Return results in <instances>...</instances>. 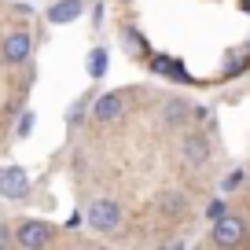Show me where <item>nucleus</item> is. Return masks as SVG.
Masks as SVG:
<instances>
[{
    "mask_svg": "<svg viewBox=\"0 0 250 250\" xmlns=\"http://www.w3.org/2000/svg\"><path fill=\"white\" fill-rule=\"evenodd\" d=\"M33 180L22 166H0V199L8 203H30Z\"/></svg>",
    "mask_w": 250,
    "mask_h": 250,
    "instance_id": "obj_7",
    "label": "nucleus"
},
{
    "mask_svg": "<svg viewBox=\"0 0 250 250\" xmlns=\"http://www.w3.org/2000/svg\"><path fill=\"white\" fill-rule=\"evenodd\" d=\"M195 122V107L184 100V96H166L162 100V125L166 129H188V125Z\"/></svg>",
    "mask_w": 250,
    "mask_h": 250,
    "instance_id": "obj_9",
    "label": "nucleus"
},
{
    "mask_svg": "<svg viewBox=\"0 0 250 250\" xmlns=\"http://www.w3.org/2000/svg\"><path fill=\"white\" fill-rule=\"evenodd\" d=\"M147 70L151 74H162V78H169V81H180V85H199V81L184 70V62L169 59V55H147Z\"/></svg>",
    "mask_w": 250,
    "mask_h": 250,
    "instance_id": "obj_10",
    "label": "nucleus"
},
{
    "mask_svg": "<svg viewBox=\"0 0 250 250\" xmlns=\"http://www.w3.org/2000/svg\"><path fill=\"white\" fill-rule=\"evenodd\" d=\"M155 213L166 221V225H188L191 213H195V206H191V199H188L184 191L166 188V191H158V195H155Z\"/></svg>",
    "mask_w": 250,
    "mask_h": 250,
    "instance_id": "obj_6",
    "label": "nucleus"
},
{
    "mask_svg": "<svg viewBox=\"0 0 250 250\" xmlns=\"http://www.w3.org/2000/svg\"><path fill=\"white\" fill-rule=\"evenodd\" d=\"M88 103H92V92H85V96H81V100L70 107V125H78V122H81V114H85V107H88Z\"/></svg>",
    "mask_w": 250,
    "mask_h": 250,
    "instance_id": "obj_17",
    "label": "nucleus"
},
{
    "mask_svg": "<svg viewBox=\"0 0 250 250\" xmlns=\"http://www.w3.org/2000/svg\"><path fill=\"white\" fill-rule=\"evenodd\" d=\"M243 184H247V169H232L221 188H225V191H235V188H243Z\"/></svg>",
    "mask_w": 250,
    "mask_h": 250,
    "instance_id": "obj_16",
    "label": "nucleus"
},
{
    "mask_svg": "<svg viewBox=\"0 0 250 250\" xmlns=\"http://www.w3.org/2000/svg\"><path fill=\"white\" fill-rule=\"evenodd\" d=\"M122 221H125V210L118 199L110 195H100V199H88L85 206V225L92 228L96 235H118L122 232Z\"/></svg>",
    "mask_w": 250,
    "mask_h": 250,
    "instance_id": "obj_2",
    "label": "nucleus"
},
{
    "mask_svg": "<svg viewBox=\"0 0 250 250\" xmlns=\"http://www.w3.org/2000/svg\"><path fill=\"white\" fill-rule=\"evenodd\" d=\"M33 33L22 30V26H15V30H8L4 37H0V66L4 70H22L26 62H30L33 55Z\"/></svg>",
    "mask_w": 250,
    "mask_h": 250,
    "instance_id": "obj_3",
    "label": "nucleus"
},
{
    "mask_svg": "<svg viewBox=\"0 0 250 250\" xmlns=\"http://www.w3.org/2000/svg\"><path fill=\"white\" fill-rule=\"evenodd\" d=\"M48 22L52 26H66V22H78L81 15H85V0H55L52 8L44 11Z\"/></svg>",
    "mask_w": 250,
    "mask_h": 250,
    "instance_id": "obj_11",
    "label": "nucleus"
},
{
    "mask_svg": "<svg viewBox=\"0 0 250 250\" xmlns=\"http://www.w3.org/2000/svg\"><path fill=\"white\" fill-rule=\"evenodd\" d=\"M33 125H37V114H33V110H22V118H19V125H15V136L26 140V136L33 133Z\"/></svg>",
    "mask_w": 250,
    "mask_h": 250,
    "instance_id": "obj_14",
    "label": "nucleus"
},
{
    "mask_svg": "<svg viewBox=\"0 0 250 250\" xmlns=\"http://www.w3.org/2000/svg\"><path fill=\"white\" fill-rule=\"evenodd\" d=\"M210 243L213 247H247L250 243V221L239 213H225V217L210 221Z\"/></svg>",
    "mask_w": 250,
    "mask_h": 250,
    "instance_id": "obj_5",
    "label": "nucleus"
},
{
    "mask_svg": "<svg viewBox=\"0 0 250 250\" xmlns=\"http://www.w3.org/2000/svg\"><path fill=\"white\" fill-rule=\"evenodd\" d=\"M8 247H11V225L0 221V250H8Z\"/></svg>",
    "mask_w": 250,
    "mask_h": 250,
    "instance_id": "obj_18",
    "label": "nucleus"
},
{
    "mask_svg": "<svg viewBox=\"0 0 250 250\" xmlns=\"http://www.w3.org/2000/svg\"><path fill=\"white\" fill-rule=\"evenodd\" d=\"M228 213V199H210L206 203V221H217V217H225Z\"/></svg>",
    "mask_w": 250,
    "mask_h": 250,
    "instance_id": "obj_15",
    "label": "nucleus"
},
{
    "mask_svg": "<svg viewBox=\"0 0 250 250\" xmlns=\"http://www.w3.org/2000/svg\"><path fill=\"white\" fill-rule=\"evenodd\" d=\"M62 228L52 225V221H41V217H22L11 225V247H22V250H41V247H52L59 243Z\"/></svg>",
    "mask_w": 250,
    "mask_h": 250,
    "instance_id": "obj_1",
    "label": "nucleus"
},
{
    "mask_svg": "<svg viewBox=\"0 0 250 250\" xmlns=\"http://www.w3.org/2000/svg\"><path fill=\"white\" fill-rule=\"evenodd\" d=\"M118 37H122V44H129V48H133V55H144V52H151V48H147V41L140 37V30H136L133 22H125L122 30H118Z\"/></svg>",
    "mask_w": 250,
    "mask_h": 250,
    "instance_id": "obj_13",
    "label": "nucleus"
},
{
    "mask_svg": "<svg viewBox=\"0 0 250 250\" xmlns=\"http://www.w3.org/2000/svg\"><path fill=\"white\" fill-rule=\"evenodd\" d=\"M107 66H110V52L96 44L92 52H88V59H85V70H88V78H92V81H103V78H107Z\"/></svg>",
    "mask_w": 250,
    "mask_h": 250,
    "instance_id": "obj_12",
    "label": "nucleus"
},
{
    "mask_svg": "<svg viewBox=\"0 0 250 250\" xmlns=\"http://www.w3.org/2000/svg\"><path fill=\"white\" fill-rule=\"evenodd\" d=\"M100 19H103V4H96L92 8V26H100Z\"/></svg>",
    "mask_w": 250,
    "mask_h": 250,
    "instance_id": "obj_19",
    "label": "nucleus"
},
{
    "mask_svg": "<svg viewBox=\"0 0 250 250\" xmlns=\"http://www.w3.org/2000/svg\"><path fill=\"white\" fill-rule=\"evenodd\" d=\"M177 151H180V162L188 169H206L213 158V147H210V136L203 129H180V140H177Z\"/></svg>",
    "mask_w": 250,
    "mask_h": 250,
    "instance_id": "obj_4",
    "label": "nucleus"
},
{
    "mask_svg": "<svg viewBox=\"0 0 250 250\" xmlns=\"http://www.w3.org/2000/svg\"><path fill=\"white\" fill-rule=\"evenodd\" d=\"M125 107H129V92H103V96L92 100L88 118H92L96 125H110V122H118V118L125 114Z\"/></svg>",
    "mask_w": 250,
    "mask_h": 250,
    "instance_id": "obj_8",
    "label": "nucleus"
}]
</instances>
